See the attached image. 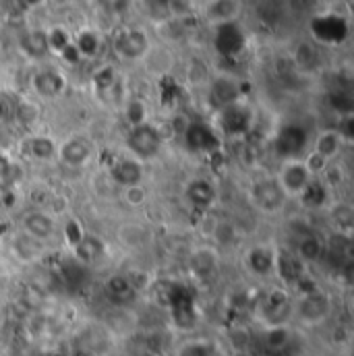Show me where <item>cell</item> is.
<instances>
[{
  "label": "cell",
  "mask_w": 354,
  "mask_h": 356,
  "mask_svg": "<svg viewBox=\"0 0 354 356\" xmlns=\"http://www.w3.org/2000/svg\"><path fill=\"white\" fill-rule=\"evenodd\" d=\"M147 199V191L143 188V184L139 186H131V188H124V201L131 205V207H139L143 205Z\"/></svg>",
  "instance_id": "41"
},
{
  "label": "cell",
  "mask_w": 354,
  "mask_h": 356,
  "mask_svg": "<svg viewBox=\"0 0 354 356\" xmlns=\"http://www.w3.org/2000/svg\"><path fill=\"white\" fill-rule=\"evenodd\" d=\"M234 356H251V355H247V353H234Z\"/></svg>",
  "instance_id": "50"
},
{
  "label": "cell",
  "mask_w": 354,
  "mask_h": 356,
  "mask_svg": "<svg viewBox=\"0 0 354 356\" xmlns=\"http://www.w3.org/2000/svg\"><path fill=\"white\" fill-rule=\"evenodd\" d=\"M15 175V164L10 162L8 154H0V182L6 184Z\"/></svg>",
  "instance_id": "43"
},
{
  "label": "cell",
  "mask_w": 354,
  "mask_h": 356,
  "mask_svg": "<svg viewBox=\"0 0 354 356\" xmlns=\"http://www.w3.org/2000/svg\"><path fill=\"white\" fill-rule=\"evenodd\" d=\"M182 139H184L186 149L195 154H211L220 147L218 133L205 122H188L182 129Z\"/></svg>",
  "instance_id": "12"
},
{
  "label": "cell",
  "mask_w": 354,
  "mask_h": 356,
  "mask_svg": "<svg viewBox=\"0 0 354 356\" xmlns=\"http://www.w3.org/2000/svg\"><path fill=\"white\" fill-rule=\"evenodd\" d=\"M313 172L307 168L305 160H284L275 180L282 186V191L286 193L288 199H298L300 193L309 186V182L313 180Z\"/></svg>",
  "instance_id": "6"
},
{
  "label": "cell",
  "mask_w": 354,
  "mask_h": 356,
  "mask_svg": "<svg viewBox=\"0 0 354 356\" xmlns=\"http://www.w3.org/2000/svg\"><path fill=\"white\" fill-rule=\"evenodd\" d=\"M186 2H191V0H172V8H180V6H184Z\"/></svg>",
  "instance_id": "46"
},
{
  "label": "cell",
  "mask_w": 354,
  "mask_h": 356,
  "mask_svg": "<svg viewBox=\"0 0 354 356\" xmlns=\"http://www.w3.org/2000/svg\"><path fill=\"white\" fill-rule=\"evenodd\" d=\"M207 19H211L214 23H232L236 21L239 13H241V2L239 0H211L207 6Z\"/></svg>",
  "instance_id": "28"
},
{
  "label": "cell",
  "mask_w": 354,
  "mask_h": 356,
  "mask_svg": "<svg viewBox=\"0 0 354 356\" xmlns=\"http://www.w3.org/2000/svg\"><path fill=\"white\" fill-rule=\"evenodd\" d=\"M86 234H88V232H86V228L81 226L79 220H75V218H69V220H67V224H65V228H63V236H65V241H67V245H69L71 249H73Z\"/></svg>",
  "instance_id": "36"
},
{
  "label": "cell",
  "mask_w": 354,
  "mask_h": 356,
  "mask_svg": "<svg viewBox=\"0 0 354 356\" xmlns=\"http://www.w3.org/2000/svg\"><path fill=\"white\" fill-rule=\"evenodd\" d=\"M73 44H75V48L79 50L81 58H83V56H95L97 50H99V38H97L93 31H83V33L77 38V42H73Z\"/></svg>",
  "instance_id": "34"
},
{
  "label": "cell",
  "mask_w": 354,
  "mask_h": 356,
  "mask_svg": "<svg viewBox=\"0 0 354 356\" xmlns=\"http://www.w3.org/2000/svg\"><path fill=\"white\" fill-rule=\"evenodd\" d=\"M21 48H23L29 56H33V58H40V56L48 54L50 48H48V35H46V31H40V29L27 31V33L21 38Z\"/></svg>",
  "instance_id": "30"
},
{
  "label": "cell",
  "mask_w": 354,
  "mask_h": 356,
  "mask_svg": "<svg viewBox=\"0 0 354 356\" xmlns=\"http://www.w3.org/2000/svg\"><path fill=\"white\" fill-rule=\"evenodd\" d=\"M334 313V298L328 290L319 286H311L300 292L298 298H294V311L292 317L307 325V327H317L325 323Z\"/></svg>",
  "instance_id": "1"
},
{
  "label": "cell",
  "mask_w": 354,
  "mask_h": 356,
  "mask_svg": "<svg viewBox=\"0 0 354 356\" xmlns=\"http://www.w3.org/2000/svg\"><path fill=\"white\" fill-rule=\"evenodd\" d=\"M104 255H106V243L99 236L89 234V232L73 247V259L86 267L102 261Z\"/></svg>",
  "instance_id": "19"
},
{
  "label": "cell",
  "mask_w": 354,
  "mask_h": 356,
  "mask_svg": "<svg viewBox=\"0 0 354 356\" xmlns=\"http://www.w3.org/2000/svg\"><path fill=\"white\" fill-rule=\"evenodd\" d=\"M143 2L154 17H166L172 10V0H143Z\"/></svg>",
  "instance_id": "42"
},
{
  "label": "cell",
  "mask_w": 354,
  "mask_h": 356,
  "mask_svg": "<svg viewBox=\"0 0 354 356\" xmlns=\"http://www.w3.org/2000/svg\"><path fill=\"white\" fill-rule=\"evenodd\" d=\"M284 286H300L307 277V266L290 251H275V273Z\"/></svg>",
  "instance_id": "16"
},
{
  "label": "cell",
  "mask_w": 354,
  "mask_h": 356,
  "mask_svg": "<svg viewBox=\"0 0 354 356\" xmlns=\"http://www.w3.org/2000/svg\"><path fill=\"white\" fill-rule=\"evenodd\" d=\"M247 38L245 31L241 29V25L236 21L232 23H220L216 27V35H214V46L218 50L220 56L224 58H234L245 50Z\"/></svg>",
  "instance_id": "11"
},
{
  "label": "cell",
  "mask_w": 354,
  "mask_h": 356,
  "mask_svg": "<svg viewBox=\"0 0 354 356\" xmlns=\"http://www.w3.org/2000/svg\"><path fill=\"white\" fill-rule=\"evenodd\" d=\"M177 356H218L209 340H188L178 348Z\"/></svg>",
  "instance_id": "33"
},
{
  "label": "cell",
  "mask_w": 354,
  "mask_h": 356,
  "mask_svg": "<svg viewBox=\"0 0 354 356\" xmlns=\"http://www.w3.org/2000/svg\"><path fill=\"white\" fill-rule=\"evenodd\" d=\"M309 145V133L300 124H284L273 139V149L282 160H303Z\"/></svg>",
  "instance_id": "5"
},
{
  "label": "cell",
  "mask_w": 354,
  "mask_h": 356,
  "mask_svg": "<svg viewBox=\"0 0 354 356\" xmlns=\"http://www.w3.org/2000/svg\"><path fill=\"white\" fill-rule=\"evenodd\" d=\"M93 152L95 147L91 139L83 135H73L65 139L63 143H58L56 160H61L69 168H83L93 160Z\"/></svg>",
  "instance_id": "9"
},
{
  "label": "cell",
  "mask_w": 354,
  "mask_h": 356,
  "mask_svg": "<svg viewBox=\"0 0 354 356\" xmlns=\"http://www.w3.org/2000/svg\"><path fill=\"white\" fill-rule=\"evenodd\" d=\"M292 342L290 325H269L264 332V344L269 353H284Z\"/></svg>",
  "instance_id": "29"
},
{
  "label": "cell",
  "mask_w": 354,
  "mask_h": 356,
  "mask_svg": "<svg viewBox=\"0 0 354 356\" xmlns=\"http://www.w3.org/2000/svg\"><path fill=\"white\" fill-rule=\"evenodd\" d=\"M108 177L112 178V182L118 184L120 188L139 186V184H143V178H145V166H143V162H139L133 156H118L110 164Z\"/></svg>",
  "instance_id": "10"
},
{
  "label": "cell",
  "mask_w": 354,
  "mask_h": 356,
  "mask_svg": "<svg viewBox=\"0 0 354 356\" xmlns=\"http://www.w3.org/2000/svg\"><path fill=\"white\" fill-rule=\"evenodd\" d=\"M139 356H160L156 350H143V353H139Z\"/></svg>",
  "instance_id": "48"
},
{
  "label": "cell",
  "mask_w": 354,
  "mask_h": 356,
  "mask_svg": "<svg viewBox=\"0 0 354 356\" xmlns=\"http://www.w3.org/2000/svg\"><path fill=\"white\" fill-rule=\"evenodd\" d=\"M124 141H127V149L131 152V156L137 158L139 162H147V160L156 158L164 143L160 129H156L150 122L131 127Z\"/></svg>",
  "instance_id": "4"
},
{
  "label": "cell",
  "mask_w": 354,
  "mask_h": 356,
  "mask_svg": "<svg viewBox=\"0 0 354 356\" xmlns=\"http://www.w3.org/2000/svg\"><path fill=\"white\" fill-rule=\"evenodd\" d=\"M61 56H63L67 63H79V60H81V54H79V50L75 48V44H69V46L61 52Z\"/></svg>",
  "instance_id": "45"
},
{
  "label": "cell",
  "mask_w": 354,
  "mask_h": 356,
  "mask_svg": "<svg viewBox=\"0 0 354 356\" xmlns=\"http://www.w3.org/2000/svg\"><path fill=\"white\" fill-rule=\"evenodd\" d=\"M56 152H58V145L48 135H35L27 141V154H29V158H33L38 162H54Z\"/></svg>",
  "instance_id": "27"
},
{
  "label": "cell",
  "mask_w": 354,
  "mask_h": 356,
  "mask_svg": "<svg viewBox=\"0 0 354 356\" xmlns=\"http://www.w3.org/2000/svg\"><path fill=\"white\" fill-rule=\"evenodd\" d=\"M184 199L195 211H209L218 199L216 184L207 178H193L184 186Z\"/></svg>",
  "instance_id": "15"
},
{
  "label": "cell",
  "mask_w": 354,
  "mask_h": 356,
  "mask_svg": "<svg viewBox=\"0 0 354 356\" xmlns=\"http://www.w3.org/2000/svg\"><path fill=\"white\" fill-rule=\"evenodd\" d=\"M311 33L325 46H338L348 38V21L342 15H317L311 21Z\"/></svg>",
  "instance_id": "8"
},
{
  "label": "cell",
  "mask_w": 354,
  "mask_h": 356,
  "mask_svg": "<svg viewBox=\"0 0 354 356\" xmlns=\"http://www.w3.org/2000/svg\"><path fill=\"white\" fill-rule=\"evenodd\" d=\"M239 97H241V86L234 79L220 77V79L214 81V86H211V99L220 106V110L230 106V104H236Z\"/></svg>",
  "instance_id": "26"
},
{
  "label": "cell",
  "mask_w": 354,
  "mask_h": 356,
  "mask_svg": "<svg viewBox=\"0 0 354 356\" xmlns=\"http://www.w3.org/2000/svg\"><path fill=\"white\" fill-rule=\"evenodd\" d=\"M188 269L197 280H211L218 271V255L214 249H199L191 255Z\"/></svg>",
  "instance_id": "24"
},
{
  "label": "cell",
  "mask_w": 354,
  "mask_h": 356,
  "mask_svg": "<svg viewBox=\"0 0 354 356\" xmlns=\"http://www.w3.org/2000/svg\"><path fill=\"white\" fill-rule=\"evenodd\" d=\"M48 35V48L50 50H54V52H63L69 44H73V40H71V35L63 29V27H54L50 33H46Z\"/></svg>",
  "instance_id": "37"
},
{
  "label": "cell",
  "mask_w": 354,
  "mask_h": 356,
  "mask_svg": "<svg viewBox=\"0 0 354 356\" xmlns=\"http://www.w3.org/2000/svg\"><path fill=\"white\" fill-rule=\"evenodd\" d=\"M40 0H23V4H27V6H33V4H38Z\"/></svg>",
  "instance_id": "49"
},
{
  "label": "cell",
  "mask_w": 354,
  "mask_h": 356,
  "mask_svg": "<svg viewBox=\"0 0 354 356\" xmlns=\"http://www.w3.org/2000/svg\"><path fill=\"white\" fill-rule=\"evenodd\" d=\"M282 15H284V4L280 0H264L259 4V17L269 25L277 23L282 19Z\"/></svg>",
  "instance_id": "35"
},
{
  "label": "cell",
  "mask_w": 354,
  "mask_h": 356,
  "mask_svg": "<svg viewBox=\"0 0 354 356\" xmlns=\"http://www.w3.org/2000/svg\"><path fill=\"white\" fill-rule=\"evenodd\" d=\"M300 203L311 209V211H317V209H323L328 205V199H330V186L321 180V178H313L309 182V186L300 193Z\"/></svg>",
  "instance_id": "25"
},
{
  "label": "cell",
  "mask_w": 354,
  "mask_h": 356,
  "mask_svg": "<svg viewBox=\"0 0 354 356\" xmlns=\"http://www.w3.org/2000/svg\"><path fill=\"white\" fill-rule=\"evenodd\" d=\"M292 311H294V298L290 296L288 288H282V286L269 288L257 305L259 319L266 323V327L288 325L292 319Z\"/></svg>",
  "instance_id": "3"
},
{
  "label": "cell",
  "mask_w": 354,
  "mask_h": 356,
  "mask_svg": "<svg viewBox=\"0 0 354 356\" xmlns=\"http://www.w3.org/2000/svg\"><path fill=\"white\" fill-rule=\"evenodd\" d=\"M236 236H239V230L228 220H218L216 226H214V230H211V238L218 245H222V247H230L236 241Z\"/></svg>",
  "instance_id": "32"
},
{
  "label": "cell",
  "mask_w": 354,
  "mask_h": 356,
  "mask_svg": "<svg viewBox=\"0 0 354 356\" xmlns=\"http://www.w3.org/2000/svg\"><path fill=\"white\" fill-rule=\"evenodd\" d=\"M328 222L334 228V234L351 236L354 228V209L351 203H334L328 207Z\"/></svg>",
  "instance_id": "22"
},
{
  "label": "cell",
  "mask_w": 354,
  "mask_h": 356,
  "mask_svg": "<svg viewBox=\"0 0 354 356\" xmlns=\"http://www.w3.org/2000/svg\"><path fill=\"white\" fill-rule=\"evenodd\" d=\"M104 292L116 305H129L137 296V292L133 290L127 273H114V275H110L106 280V284H104Z\"/></svg>",
  "instance_id": "21"
},
{
  "label": "cell",
  "mask_w": 354,
  "mask_h": 356,
  "mask_svg": "<svg viewBox=\"0 0 354 356\" xmlns=\"http://www.w3.org/2000/svg\"><path fill=\"white\" fill-rule=\"evenodd\" d=\"M342 145H344L342 135H340L336 129H325V131H321V133L315 137V141L311 143V152L317 154V156H321V158L328 160V162H334V160L340 156Z\"/></svg>",
  "instance_id": "20"
},
{
  "label": "cell",
  "mask_w": 354,
  "mask_h": 356,
  "mask_svg": "<svg viewBox=\"0 0 354 356\" xmlns=\"http://www.w3.org/2000/svg\"><path fill=\"white\" fill-rule=\"evenodd\" d=\"M249 201H251L255 211L266 213V216H275L286 207L288 197L282 191V186L277 184L275 177H262L251 182Z\"/></svg>",
  "instance_id": "2"
},
{
  "label": "cell",
  "mask_w": 354,
  "mask_h": 356,
  "mask_svg": "<svg viewBox=\"0 0 354 356\" xmlns=\"http://www.w3.org/2000/svg\"><path fill=\"white\" fill-rule=\"evenodd\" d=\"M245 267L251 275L267 280L275 273V249L269 245H255L245 255Z\"/></svg>",
  "instance_id": "17"
},
{
  "label": "cell",
  "mask_w": 354,
  "mask_h": 356,
  "mask_svg": "<svg viewBox=\"0 0 354 356\" xmlns=\"http://www.w3.org/2000/svg\"><path fill=\"white\" fill-rule=\"evenodd\" d=\"M102 2H104V6H106L108 10H112V13H122V10H127L129 4H131V0H102Z\"/></svg>",
  "instance_id": "44"
},
{
  "label": "cell",
  "mask_w": 354,
  "mask_h": 356,
  "mask_svg": "<svg viewBox=\"0 0 354 356\" xmlns=\"http://www.w3.org/2000/svg\"><path fill=\"white\" fill-rule=\"evenodd\" d=\"M330 104L336 112H340L344 116H351V112H353V97L346 91H334L330 95Z\"/></svg>",
  "instance_id": "38"
},
{
  "label": "cell",
  "mask_w": 354,
  "mask_h": 356,
  "mask_svg": "<svg viewBox=\"0 0 354 356\" xmlns=\"http://www.w3.org/2000/svg\"><path fill=\"white\" fill-rule=\"evenodd\" d=\"M116 81V75H114V69L112 67H102L95 75H93V86L99 89V91H106L114 86Z\"/></svg>",
  "instance_id": "40"
},
{
  "label": "cell",
  "mask_w": 354,
  "mask_h": 356,
  "mask_svg": "<svg viewBox=\"0 0 354 356\" xmlns=\"http://www.w3.org/2000/svg\"><path fill=\"white\" fill-rule=\"evenodd\" d=\"M294 255L305 264H317L325 259V238L313 230H303L294 243Z\"/></svg>",
  "instance_id": "18"
},
{
  "label": "cell",
  "mask_w": 354,
  "mask_h": 356,
  "mask_svg": "<svg viewBox=\"0 0 354 356\" xmlns=\"http://www.w3.org/2000/svg\"><path fill=\"white\" fill-rule=\"evenodd\" d=\"M6 116V106H4V102H0V120Z\"/></svg>",
  "instance_id": "47"
},
{
  "label": "cell",
  "mask_w": 354,
  "mask_h": 356,
  "mask_svg": "<svg viewBox=\"0 0 354 356\" xmlns=\"http://www.w3.org/2000/svg\"><path fill=\"white\" fill-rule=\"evenodd\" d=\"M251 112L241 102L220 110V131L228 137H241L251 129Z\"/></svg>",
  "instance_id": "14"
},
{
  "label": "cell",
  "mask_w": 354,
  "mask_h": 356,
  "mask_svg": "<svg viewBox=\"0 0 354 356\" xmlns=\"http://www.w3.org/2000/svg\"><path fill=\"white\" fill-rule=\"evenodd\" d=\"M150 50V38L145 31L141 29H122L116 38H114V52L124 58V60H137L143 58Z\"/></svg>",
  "instance_id": "13"
},
{
  "label": "cell",
  "mask_w": 354,
  "mask_h": 356,
  "mask_svg": "<svg viewBox=\"0 0 354 356\" xmlns=\"http://www.w3.org/2000/svg\"><path fill=\"white\" fill-rule=\"evenodd\" d=\"M21 230L33 243H48L56 236V218L46 209H29L21 216Z\"/></svg>",
  "instance_id": "7"
},
{
  "label": "cell",
  "mask_w": 354,
  "mask_h": 356,
  "mask_svg": "<svg viewBox=\"0 0 354 356\" xmlns=\"http://www.w3.org/2000/svg\"><path fill=\"white\" fill-rule=\"evenodd\" d=\"M31 86H33V91L42 97H56L63 93L65 89V79L61 73L52 71V69H44V71H38L31 79Z\"/></svg>",
  "instance_id": "23"
},
{
  "label": "cell",
  "mask_w": 354,
  "mask_h": 356,
  "mask_svg": "<svg viewBox=\"0 0 354 356\" xmlns=\"http://www.w3.org/2000/svg\"><path fill=\"white\" fill-rule=\"evenodd\" d=\"M145 118H147V110H145V104L143 102L135 99V102H131L127 106V120H129L131 127H137V124L147 122Z\"/></svg>",
  "instance_id": "39"
},
{
  "label": "cell",
  "mask_w": 354,
  "mask_h": 356,
  "mask_svg": "<svg viewBox=\"0 0 354 356\" xmlns=\"http://www.w3.org/2000/svg\"><path fill=\"white\" fill-rule=\"evenodd\" d=\"M317 63H319L317 48L311 42H300L298 48H296V52H294V65L300 71H311V69H315Z\"/></svg>",
  "instance_id": "31"
}]
</instances>
